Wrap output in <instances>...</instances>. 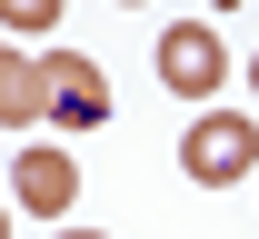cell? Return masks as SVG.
I'll list each match as a JSON object with an SVG mask.
<instances>
[{
  "mask_svg": "<svg viewBox=\"0 0 259 239\" xmlns=\"http://www.w3.org/2000/svg\"><path fill=\"white\" fill-rule=\"evenodd\" d=\"M180 170H190L199 189L249 179V170H259V120H239V110H209V120H190V139H180Z\"/></svg>",
  "mask_w": 259,
  "mask_h": 239,
  "instance_id": "1",
  "label": "cell"
},
{
  "mask_svg": "<svg viewBox=\"0 0 259 239\" xmlns=\"http://www.w3.org/2000/svg\"><path fill=\"white\" fill-rule=\"evenodd\" d=\"M40 80H50V120H60V130H100V120H110V80H100V60L50 50Z\"/></svg>",
  "mask_w": 259,
  "mask_h": 239,
  "instance_id": "3",
  "label": "cell"
},
{
  "mask_svg": "<svg viewBox=\"0 0 259 239\" xmlns=\"http://www.w3.org/2000/svg\"><path fill=\"white\" fill-rule=\"evenodd\" d=\"M249 80H259V60H249Z\"/></svg>",
  "mask_w": 259,
  "mask_h": 239,
  "instance_id": "10",
  "label": "cell"
},
{
  "mask_svg": "<svg viewBox=\"0 0 259 239\" xmlns=\"http://www.w3.org/2000/svg\"><path fill=\"white\" fill-rule=\"evenodd\" d=\"M50 120V80L20 40H0V130H40Z\"/></svg>",
  "mask_w": 259,
  "mask_h": 239,
  "instance_id": "5",
  "label": "cell"
},
{
  "mask_svg": "<svg viewBox=\"0 0 259 239\" xmlns=\"http://www.w3.org/2000/svg\"><path fill=\"white\" fill-rule=\"evenodd\" d=\"M220 80H229L220 30H209V20H169V30H160V90H169V100H209Z\"/></svg>",
  "mask_w": 259,
  "mask_h": 239,
  "instance_id": "2",
  "label": "cell"
},
{
  "mask_svg": "<svg viewBox=\"0 0 259 239\" xmlns=\"http://www.w3.org/2000/svg\"><path fill=\"white\" fill-rule=\"evenodd\" d=\"M209 10H229V0H209Z\"/></svg>",
  "mask_w": 259,
  "mask_h": 239,
  "instance_id": "9",
  "label": "cell"
},
{
  "mask_svg": "<svg viewBox=\"0 0 259 239\" xmlns=\"http://www.w3.org/2000/svg\"><path fill=\"white\" fill-rule=\"evenodd\" d=\"M0 239H10V209H0Z\"/></svg>",
  "mask_w": 259,
  "mask_h": 239,
  "instance_id": "8",
  "label": "cell"
},
{
  "mask_svg": "<svg viewBox=\"0 0 259 239\" xmlns=\"http://www.w3.org/2000/svg\"><path fill=\"white\" fill-rule=\"evenodd\" d=\"M10 189H20V209H30V219H70V200H80V160H70V150H50V139H30V150L10 160Z\"/></svg>",
  "mask_w": 259,
  "mask_h": 239,
  "instance_id": "4",
  "label": "cell"
},
{
  "mask_svg": "<svg viewBox=\"0 0 259 239\" xmlns=\"http://www.w3.org/2000/svg\"><path fill=\"white\" fill-rule=\"evenodd\" d=\"M60 239H110V229H60Z\"/></svg>",
  "mask_w": 259,
  "mask_h": 239,
  "instance_id": "7",
  "label": "cell"
},
{
  "mask_svg": "<svg viewBox=\"0 0 259 239\" xmlns=\"http://www.w3.org/2000/svg\"><path fill=\"white\" fill-rule=\"evenodd\" d=\"M0 30H20V40H50V30H60V0H0Z\"/></svg>",
  "mask_w": 259,
  "mask_h": 239,
  "instance_id": "6",
  "label": "cell"
}]
</instances>
